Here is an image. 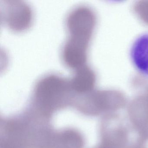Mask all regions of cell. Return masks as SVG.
I'll list each match as a JSON object with an SVG mask.
<instances>
[{
    "label": "cell",
    "mask_w": 148,
    "mask_h": 148,
    "mask_svg": "<svg viewBox=\"0 0 148 148\" xmlns=\"http://www.w3.org/2000/svg\"><path fill=\"white\" fill-rule=\"evenodd\" d=\"M92 25L91 13L86 8L77 7L68 15L66 26L69 37L63 47L62 58L69 68L75 70L85 65Z\"/></svg>",
    "instance_id": "3"
},
{
    "label": "cell",
    "mask_w": 148,
    "mask_h": 148,
    "mask_svg": "<svg viewBox=\"0 0 148 148\" xmlns=\"http://www.w3.org/2000/svg\"><path fill=\"white\" fill-rule=\"evenodd\" d=\"M74 97L69 79L57 74H49L41 78L35 84L31 110L49 120L57 111L72 105Z\"/></svg>",
    "instance_id": "1"
},
{
    "label": "cell",
    "mask_w": 148,
    "mask_h": 148,
    "mask_svg": "<svg viewBox=\"0 0 148 148\" xmlns=\"http://www.w3.org/2000/svg\"><path fill=\"white\" fill-rule=\"evenodd\" d=\"M131 61L138 73L148 77V32L138 36L130 51Z\"/></svg>",
    "instance_id": "5"
},
{
    "label": "cell",
    "mask_w": 148,
    "mask_h": 148,
    "mask_svg": "<svg viewBox=\"0 0 148 148\" xmlns=\"http://www.w3.org/2000/svg\"><path fill=\"white\" fill-rule=\"evenodd\" d=\"M75 72L69 79L70 87L75 96L86 95L92 84V76L89 68L85 65L74 70Z\"/></svg>",
    "instance_id": "7"
},
{
    "label": "cell",
    "mask_w": 148,
    "mask_h": 148,
    "mask_svg": "<svg viewBox=\"0 0 148 148\" xmlns=\"http://www.w3.org/2000/svg\"><path fill=\"white\" fill-rule=\"evenodd\" d=\"M84 140L77 131L68 129L52 131L43 148H83Z\"/></svg>",
    "instance_id": "6"
},
{
    "label": "cell",
    "mask_w": 148,
    "mask_h": 148,
    "mask_svg": "<svg viewBox=\"0 0 148 148\" xmlns=\"http://www.w3.org/2000/svg\"><path fill=\"white\" fill-rule=\"evenodd\" d=\"M48 123L31 110L4 119L1 125V148H37Z\"/></svg>",
    "instance_id": "2"
},
{
    "label": "cell",
    "mask_w": 148,
    "mask_h": 148,
    "mask_svg": "<svg viewBox=\"0 0 148 148\" xmlns=\"http://www.w3.org/2000/svg\"><path fill=\"white\" fill-rule=\"evenodd\" d=\"M1 5V18L9 28L17 32L29 27L32 19L31 8L20 1H4Z\"/></svg>",
    "instance_id": "4"
},
{
    "label": "cell",
    "mask_w": 148,
    "mask_h": 148,
    "mask_svg": "<svg viewBox=\"0 0 148 148\" xmlns=\"http://www.w3.org/2000/svg\"><path fill=\"white\" fill-rule=\"evenodd\" d=\"M98 148H109L108 146H101V147H99Z\"/></svg>",
    "instance_id": "8"
}]
</instances>
